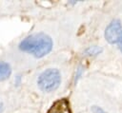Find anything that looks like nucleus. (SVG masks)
I'll use <instances>...</instances> for the list:
<instances>
[{"label":"nucleus","instance_id":"nucleus-1","mask_svg":"<svg viewBox=\"0 0 122 113\" xmlns=\"http://www.w3.org/2000/svg\"><path fill=\"white\" fill-rule=\"evenodd\" d=\"M53 47L51 38L43 32L34 33L24 38L19 44V49L32 55L35 58H42L49 54Z\"/></svg>","mask_w":122,"mask_h":113},{"label":"nucleus","instance_id":"nucleus-7","mask_svg":"<svg viewBox=\"0 0 122 113\" xmlns=\"http://www.w3.org/2000/svg\"><path fill=\"white\" fill-rule=\"evenodd\" d=\"M83 71H84L83 66H79L77 67V69H76V73H75V78H74V82H75V83H77L78 80L81 78V76H82V74H83Z\"/></svg>","mask_w":122,"mask_h":113},{"label":"nucleus","instance_id":"nucleus-2","mask_svg":"<svg viewBox=\"0 0 122 113\" xmlns=\"http://www.w3.org/2000/svg\"><path fill=\"white\" fill-rule=\"evenodd\" d=\"M61 81V73L57 68H48L38 76L37 85L44 92H52L59 87Z\"/></svg>","mask_w":122,"mask_h":113},{"label":"nucleus","instance_id":"nucleus-10","mask_svg":"<svg viewBox=\"0 0 122 113\" xmlns=\"http://www.w3.org/2000/svg\"><path fill=\"white\" fill-rule=\"evenodd\" d=\"M3 109H4L3 104H2V103H0V113H2V112H3Z\"/></svg>","mask_w":122,"mask_h":113},{"label":"nucleus","instance_id":"nucleus-6","mask_svg":"<svg viewBox=\"0 0 122 113\" xmlns=\"http://www.w3.org/2000/svg\"><path fill=\"white\" fill-rule=\"evenodd\" d=\"M102 51H103V48L101 47H99V46H90L87 48H85L83 53L86 56L92 57V56H96V55L100 54Z\"/></svg>","mask_w":122,"mask_h":113},{"label":"nucleus","instance_id":"nucleus-3","mask_svg":"<svg viewBox=\"0 0 122 113\" xmlns=\"http://www.w3.org/2000/svg\"><path fill=\"white\" fill-rule=\"evenodd\" d=\"M105 39L112 45H117L122 37V24L119 20H112L105 28Z\"/></svg>","mask_w":122,"mask_h":113},{"label":"nucleus","instance_id":"nucleus-8","mask_svg":"<svg viewBox=\"0 0 122 113\" xmlns=\"http://www.w3.org/2000/svg\"><path fill=\"white\" fill-rule=\"evenodd\" d=\"M92 111L93 112V113H106L101 107H99V106H92Z\"/></svg>","mask_w":122,"mask_h":113},{"label":"nucleus","instance_id":"nucleus-4","mask_svg":"<svg viewBox=\"0 0 122 113\" xmlns=\"http://www.w3.org/2000/svg\"><path fill=\"white\" fill-rule=\"evenodd\" d=\"M47 113H71L70 103L66 99L57 100L52 104Z\"/></svg>","mask_w":122,"mask_h":113},{"label":"nucleus","instance_id":"nucleus-5","mask_svg":"<svg viewBox=\"0 0 122 113\" xmlns=\"http://www.w3.org/2000/svg\"><path fill=\"white\" fill-rule=\"evenodd\" d=\"M11 74L10 66L4 61H0V82L7 80Z\"/></svg>","mask_w":122,"mask_h":113},{"label":"nucleus","instance_id":"nucleus-9","mask_svg":"<svg viewBox=\"0 0 122 113\" xmlns=\"http://www.w3.org/2000/svg\"><path fill=\"white\" fill-rule=\"evenodd\" d=\"M117 46H118V47H119V49H120V51L122 52V37H121V39H120V41H119V43L117 44Z\"/></svg>","mask_w":122,"mask_h":113}]
</instances>
